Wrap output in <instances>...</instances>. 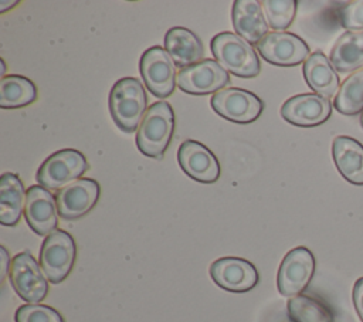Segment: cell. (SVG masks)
<instances>
[{
    "mask_svg": "<svg viewBox=\"0 0 363 322\" xmlns=\"http://www.w3.org/2000/svg\"><path fill=\"white\" fill-rule=\"evenodd\" d=\"M174 131V112L169 102L152 104L136 131V146L149 157H162Z\"/></svg>",
    "mask_w": 363,
    "mask_h": 322,
    "instance_id": "6da1fadb",
    "label": "cell"
},
{
    "mask_svg": "<svg viewBox=\"0 0 363 322\" xmlns=\"http://www.w3.org/2000/svg\"><path fill=\"white\" fill-rule=\"evenodd\" d=\"M146 92L136 78H121L109 92V112L116 126L123 132H135L146 111Z\"/></svg>",
    "mask_w": 363,
    "mask_h": 322,
    "instance_id": "7a4b0ae2",
    "label": "cell"
},
{
    "mask_svg": "<svg viewBox=\"0 0 363 322\" xmlns=\"http://www.w3.org/2000/svg\"><path fill=\"white\" fill-rule=\"evenodd\" d=\"M211 52L216 61L233 75L257 77L261 71L259 58L248 41L234 33H220L211 38Z\"/></svg>",
    "mask_w": 363,
    "mask_h": 322,
    "instance_id": "3957f363",
    "label": "cell"
},
{
    "mask_svg": "<svg viewBox=\"0 0 363 322\" xmlns=\"http://www.w3.org/2000/svg\"><path fill=\"white\" fill-rule=\"evenodd\" d=\"M89 165L85 156L77 149H61L50 155L38 167L35 179L40 186L51 190H60L78 180Z\"/></svg>",
    "mask_w": 363,
    "mask_h": 322,
    "instance_id": "277c9868",
    "label": "cell"
},
{
    "mask_svg": "<svg viewBox=\"0 0 363 322\" xmlns=\"http://www.w3.org/2000/svg\"><path fill=\"white\" fill-rule=\"evenodd\" d=\"M77 257V245L71 234L54 230L45 237L40 250V267L48 281L58 284L71 272Z\"/></svg>",
    "mask_w": 363,
    "mask_h": 322,
    "instance_id": "5b68a950",
    "label": "cell"
},
{
    "mask_svg": "<svg viewBox=\"0 0 363 322\" xmlns=\"http://www.w3.org/2000/svg\"><path fill=\"white\" fill-rule=\"evenodd\" d=\"M9 278L17 295L30 304L41 302L48 294V282L40 264L28 251L18 252L10 261Z\"/></svg>",
    "mask_w": 363,
    "mask_h": 322,
    "instance_id": "8992f818",
    "label": "cell"
},
{
    "mask_svg": "<svg viewBox=\"0 0 363 322\" xmlns=\"http://www.w3.org/2000/svg\"><path fill=\"white\" fill-rule=\"evenodd\" d=\"M142 79L156 98H167L174 91L176 65L164 48L153 45L147 48L139 61Z\"/></svg>",
    "mask_w": 363,
    "mask_h": 322,
    "instance_id": "52a82bcc",
    "label": "cell"
},
{
    "mask_svg": "<svg viewBox=\"0 0 363 322\" xmlns=\"http://www.w3.org/2000/svg\"><path fill=\"white\" fill-rule=\"evenodd\" d=\"M315 272V257L306 247L292 248L281 261L277 287L284 296L299 295L311 282Z\"/></svg>",
    "mask_w": 363,
    "mask_h": 322,
    "instance_id": "ba28073f",
    "label": "cell"
},
{
    "mask_svg": "<svg viewBox=\"0 0 363 322\" xmlns=\"http://www.w3.org/2000/svg\"><path fill=\"white\" fill-rule=\"evenodd\" d=\"M210 102L216 113L235 123L254 122L264 111L262 101L241 88H224L216 92Z\"/></svg>",
    "mask_w": 363,
    "mask_h": 322,
    "instance_id": "9c48e42d",
    "label": "cell"
},
{
    "mask_svg": "<svg viewBox=\"0 0 363 322\" xmlns=\"http://www.w3.org/2000/svg\"><path fill=\"white\" fill-rule=\"evenodd\" d=\"M177 87L193 95H207L221 91L230 84L228 72L216 61L206 58L179 71L176 77Z\"/></svg>",
    "mask_w": 363,
    "mask_h": 322,
    "instance_id": "30bf717a",
    "label": "cell"
},
{
    "mask_svg": "<svg viewBox=\"0 0 363 322\" xmlns=\"http://www.w3.org/2000/svg\"><path fill=\"white\" fill-rule=\"evenodd\" d=\"M261 57L274 65H298L309 57L308 44L298 35L286 31L268 33L255 44Z\"/></svg>",
    "mask_w": 363,
    "mask_h": 322,
    "instance_id": "8fae6325",
    "label": "cell"
},
{
    "mask_svg": "<svg viewBox=\"0 0 363 322\" xmlns=\"http://www.w3.org/2000/svg\"><path fill=\"white\" fill-rule=\"evenodd\" d=\"M211 279L230 292H247L258 284V271L250 261L240 257H223L210 265Z\"/></svg>",
    "mask_w": 363,
    "mask_h": 322,
    "instance_id": "7c38bea8",
    "label": "cell"
},
{
    "mask_svg": "<svg viewBox=\"0 0 363 322\" xmlns=\"http://www.w3.org/2000/svg\"><path fill=\"white\" fill-rule=\"evenodd\" d=\"M99 183L94 179H78L60 189L55 203L60 217L75 220L85 216L99 199Z\"/></svg>",
    "mask_w": 363,
    "mask_h": 322,
    "instance_id": "4fadbf2b",
    "label": "cell"
},
{
    "mask_svg": "<svg viewBox=\"0 0 363 322\" xmlns=\"http://www.w3.org/2000/svg\"><path fill=\"white\" fill-rule=\"evenodd\" d=\"M58 209L54 196L43 186H31L26 191L24 217L38 235H50L58 226Z\"/></svg>",
    "mask_w": 363,
    "mask_h": 322,
    "instance_id": "5bb4252c",
    "label": "cell"
},
{
    "mask_svg": "<svg viewBox=\"0 0 363 322\" xmlns=\"http://www.w3.org/2000/svg\"><path fill=\"white\" fill-rule=\"evenodd\" d=\"M332 106L328 98L318 94H301L291 96L281 106V116L296 126H318L329 119Z\"/></svg>",
    "mask_w": 363,
    "mask_h": 322,
    "instance_id": "9a60e30c",
    "label": "cell"
},
{
    "mask_svg": "<svg viewBox=\"0 0 363 322\" xmlns=\"http://www.w3.org/2000/svg\"><path fill=\"white\" fill-rule=\"evenodd\" d=\"M182 170L193 180L213 183L220 176V165L213 152L197 140H184L177 150Z\"/></svg>",
    "mask_w": 363,
    "mask_h": 322,
    "instance_id": "2e32d148",
    "label": "cell"
},
{
    "mask_svg": "<svg viewBox=\"0 0 363 322\" xmlns=\"http://www.w3.org/2000/svg\"><path fill=\"white\" fill-rule=\"evenodd\" d=\"M231 20L237 34L250 44H257L267 35L268 23L261 3L257 0H235L231 9Z\"/></svg>",
    "mask_w": 363,
    "mask_h": 322,
    "instance_id": "e0dca14e",
    "label": "cell"
},
{
    "mask_svg": "<svg viewBox=\"0 0 363 322\" xmlns=\"http://www.w3.org/2000/svg\"><path fill=\"white\" fill-rule=\"evenodd\" d=\"M164 50L180 70L200 62L204 47L200 38L189 28L172 27L164 35Z\"/></svg>",
    "mask_w": 363,
    "mask_h": 322,
    "instance_id": "ac0fdd59",
    "label": "cell"
},
{
    "mask_svg": "<svg viewBox=\"0 0 363 322\" xmlns=\"http://www.w3.org/2000/svg\"><path fill=\"white\" fill-rule=\"evenodd\" d=\"M332 156L339 173L350 183L363 186V145L349 136H336Z\"/></svg>",
    "mask_w": 363,
    "mask_h": 322,
    "instance_id": "d6986e66",
    "label": "cell"
},
{
    "mask_svg": "<svg viewBox=\"0 0 363 322\" xmlns=\"http://www.w3.org/2000/svg\"><path fill=\"white\" fill-rule=\"evenodd\" d=\"M303 77L309 88L323 96H336L339 91V75L335 72L333 65L320 51L312 52L303 64Z\"/></svg>",
    "mask_w": 363,
    "mask_h": 322,
    "instance_id": "ffe728a7",
    "label": "cell"
},
{
    "mask_svg": "<svg viewBox=\"0 0 363 322\" xmlns=\"http://www.w3.org/2000/svg\"><path fill=\"white\" fill-rule=\"evenodd\" d=\"M26 204L24 186L14 173H3L0 177V223L16 226L23 214Z\"/></svg>",
    "mask_w": 363,
    "mask_h": 322,
    "instance_id": "44dd1931",
    "label": "cell"
},
{
    "mask_svg": "<svg viewBox=\"0 0 363 322\" xmlns=\"http://www.w3.org/2000/svg\"><path fill=\"white\" fill-rule=\"evenodd\" d=\"M330 64L342 74L363 67V31H346L330 51Z\"/></svg>",
    "mask_w": 363,
    "mask_h": 322,
    "instance_id": "7402d4cb",
    "label": "cell"
},
{
    "mask_svg": "<svg viewBox=\"0 0 363 322\" xmlns=\"http://www.w3.org/2000/svg\"><path fill=\"white\" fill-rule=\"evenodd\" d=\"M37 99V88L33 81L23 75H3L0 79V106L20 108Z\"/></svg>",
    "mask_w": 363,
    "mask_h": 322,
    "instance_id": "603a6c76",
    "label": "cell"
},
{
    "mask_svg": "<svg viewBox=\"0 0 363 322\" xmlns=\"http://www.w3.org/2000/svg\"><path fill=\"white\" fill-rule=\"evenodd\" d=\"M286 308L291 322H333L330 309L319 299L308 295L289 298Z\"/></svg>",
    "mask_w": 363,
    "mask_h": 322,
    "instance_id": "cb8c5ba5",
    "label": "cell"
},
{
    "mask_svg": "<svg viewBox=\"0 0 363 322\" xmlns=\"http://www.w3.org/2000/svg\"><path fill=\"white\" fill-rule=\"evenodd\" d=\"M335 109L343 115L363 112V70L349 75L340 85L335 101Z\"/></svg>",
    "mask_w": 363,
    "mask_h": 322,
    "instance_id": "d4e9b609",
    "label": "cell"
},
{
    "mask_svg": "<svg viewBox=\"0 0 363 322\" xmlns=\"http://www.w3.org/2000/svg\"><path fill=\"white\" fill-rule=\"evenodd\" d=\"M295 0H264L261 1L265 20L272 30H286L296 13Z\"/></svg>",
    "mask_w": 363,
    "mask_h": 322,
    "instance_id": "484cf974",
    "label": "cell"
},
{
    "mask_svg": "<svg viewBox=\"0 0 363 322\" xmlns=\"http://www.w3.org/2000/svg\"><path fill=\"white\" fill-rule=\"evenodd\" d=\"M16 322H64L61 313L47 305L26 304L21 305L14 315Z\"/></svg>",
    "mask_w": 363,
    "mask_h": 322,
    "instance_id": "4316f807",
    "label": "cell"
},
{
    "mask_svg": "<svg viewBox=\"0 0 363 322\" xmlns=\"http://www.w3.org/2000/svg\"><path fill=\"white\" fill-rule=\"evenodd\" d=\"M340 24L349 31H363V0L349 1L339 13Z\"/></svg>",
    "mask_w": 363,
    "mask_h": 322,
    "instance_id": "83f0119b",
    "label": "cell"
},
{
    "mask_svg": "<svg viewBox=\"0 0 363 322\" xmlns=\"http://www.w3.org/2000/svg\"><path fill=\"white\" fill-rule=\"evenodd\" d=\"M353 304L360 321L363 322V277L354 282L353 287Z\"/></svg>",
    "mask_w": 363,
    "mask_h": 322,
    "instance_id": "f1b7e54d",
    "label": "cell"
},
{
    "mask_svg": "<svg viewBox=\"0 0 363 322\" xmlns=\"http://www.w3.org/2000/svg\"><path fill=\"white\" fill-rule=\"evenodd\" d=\"M0 251H1V260H3L1 278H4V275H6V272H7V268H10V267H7V260H9V257H7V251H6L4 247H0Z\"/></svg>",
    "mask_w": 363,
    "mask_h": 322,
    "instance_id": "f546056e",
    "label": "cell"
},
{
    "mask_svg": "<svg viewBox=\"0 0 363 322\" xmlns=\"http://www.w3.org/2000/svg\"><path fill=\"white\" fill-rule=\"evenodd\" d=\"M17 1L16 0H0V13H6L9 9H11L13 6H16Z\"/></svg>",
    "mask_w": 363,
    "mask_h": 322,
    "instance_id": "4dcf8cb0",
    "label": "cell"
},
{
    "mask_svg": "<svg viewBox=\"0 0 363 322\" xmlns=\"http://www.w3.org/2000/svg\"><path fill=\"white\" fill-rule=\"evenodd\" d=\"M360 125H362V128H363V112H362V116H360Z\"/></svg>",
    "mask_w": 363,
    "mask_h": 322,
    "instance_id": "1f68e13d",
    "label": "cell"
}]
</instances>
